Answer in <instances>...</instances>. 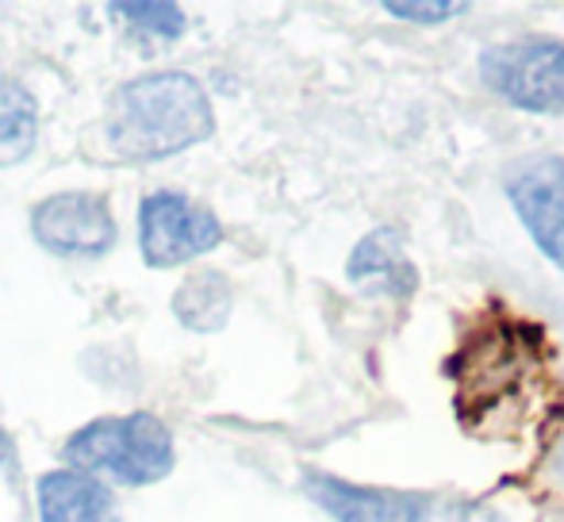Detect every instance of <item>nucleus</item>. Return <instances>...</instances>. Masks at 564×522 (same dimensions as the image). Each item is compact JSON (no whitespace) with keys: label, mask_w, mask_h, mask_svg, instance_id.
<instances>
[{"label":"nucleus","mask_w":564,"mask_h":522,"mask_svg":"<svg viewBox=\"0 0 564 522\" xmlns=\"http://www.w3.org/2000/svg\"><path fill=\"white\" fill-rule=\"evenodd\" d=\"M31 231L62 258H100L116 242V219L105 196L58 193L31 211Z\"/></svg>","instance_id":"obj_7"},{"label":"nucleus","mask_w":564,"mask_h":522,"mask_svg":"<svg viewBox=\"0 0 564 522\" xmlns=\"http://www.w3.org/2000/svg\"><path fill=\"white\" fill-rule=\"evenodd\" d=\"M468 4H460V0H388L384 4V12L388 15H400V20H408V23H446L449 15H460Z\"/></svg>","instance_id":"obj_14"},{"label":"nucleus","mask_w":564,"mask_h":522,"mask_svg":"<svg viewBox=\"0 0 564 522\" xmlns=\"http://www.w3.org/2000/svg\"><path fill=\"white\" fill-rule=\"evenodd\" d=\"M307 496L335 522H426L431 500L395 488L349 485L330 472H307Z\"/></svg>","instance_id":"obj_8"},{"label":"nucleus","mask_w":564,"mask_h":522,"mask_svg":"<svg viewBox=\"0 0 564 522\" xmlns=\"http://www.w3.org/2000/svg\"><path fill=\"white\" fill-rule=\"evenodd\" d=\"M507 196L538 250L564 269V157L538 154L514 162L507 170Z\"/></svg>","instance_id":"obj_6"},{"label":"nucleus","mask_w":564,"mask_h":522,"mask_svg":"<svg viewBox=\"0 0 564 522\" xmlns=\"http://www.w3.org/2000/svg\"><path fill=\"white\" fill-rule=\"evenodd\" d=\"M139 242L150 265H185L224 242V224L216 211L181 193H154L142 200Z\"/></svg>","instance_id":"obj_5"},{"label":"nucleus","mask_w":564,"mask_h":522,"mask_svg":"<svg viewBox=\"0 0 564 522\" xmlns=\"http://www.w3.org/2000/svg\"><path fill=\"white\" fill-rule=\"evenodd\" d=\"M39 142V105L23 85H0V170L23 162Z\"/></svg>","instance_id":"obj_10"},{"label":"nucleus","mask_w":564,"mask_h":522,"mask_svg":"<svg viewBox=\"0 0 564 522\" xmlns=\"http://www.w3.org/2000/svg\"><path fill=\"white\" fill-rule=\"evenodd\" d=\"M480 81L522 112L564 108V39L527 35L488 46L476 62Z\"/></svg>","instance_id":"obj_4"},{"label":"nucleus","mask_w":564,"mask_h":522,"mask_svg":"<svg viewBox=\"0 0 564 522\" xmlns=\"http://www.w3.org/2000/svg\"><path fill=\"white\" fill-rule=\"evenodd\" d=\"M173 312H177V319L185 323V327H193V330H219L227 323V312H230L227 281L219 273H212V269L193 273L177 289Z\"/></svg>","instance_id":"obj_11"},{"label":"nucleus","mask_w":564,"mask_h":522,"mask_svg":"<svg viewBox=\"0 0 564 522\" xmlns=\"http://www.w3.org/2000/svg\"><path fill=\"white\" fill-rule=\"evenodd\" d=\"M119 15H127L139 28L154 31V35H181L185 31V12L177 4H154V0H127V4H116Z\"/></svg>","instance_id":"obj_13"},{"label":"nucleus","mask_w":564,"mask_h":522,"mask_svg":"<svg viewBox=\"0 0 564 522\" xmlns=\"http://www.w3.org/2000/svg\"><path fill=\"white\" fill-rule=\"evenodd\" d=\"M545 330L491 307L453 354L457 415L480 438L511 434L538 400H545Z\"/></svg>","instance_id":"obj_1"},{"label":"nucleus","mask_w":564,"mask_h":522,"mask_svg":"<svg viewBox=\"0 0 564 522\" xmlns=\"http://www.w3.org/2000/svg\"><path fill=\"white\" fill-rule=\"evenodd\" d=\"M8 454H12V442H8V434L0 431V465L8 461Z\"/></svg>","instance_id":"obj_15"},{"label":"nucleus","mask_w":564,"mask_h":522,"mask_svg":"<svg viewBox=\"0 0 564 522\" xmlns=\"http://www.w3.org/2000/svg\"><path fill=\"white\" fill-rule=\"evenodd\" d=\"M349 276H354V281H388L392 289H395V276H400L403 289L415 284V273H411L400 242L388 231L369 235V239L354 250V258H349Z\"/></svg>","instance_id":"obj_12"},{"label":"nucleus","mask_w":564,"mask_h":522,"mask_svg":"<svg viewBox=\"0 0 564 522\" xmlns=\"http://www.w3.org/2000/svg\"><path fill=\"white\" fill-rule=\"evenodd\" d=\"M216 112L204 85L177 69L127 81L108 105L105 139L127 162L170 157L212 139Z\"/></svg>","instance_id":"obj_2"},{"label":"nucleus","mask_w":564,"mask_h":522,"mask_svg":"<svg viewBox=\"0 0 564 522\" xmlns=\"http://www.w3.org/2000/svg\"><path fill=\"white\" fill-rule=\"evenodd\" d=\"M39 515L43 522H116V500L105 480L58 469L39 480Z\"/></svg>","instance_id":"obj_9"},{"label":"nucleus","mask_w":564,"mask_h":522,"mask_svg":"<svg viewBox=\"0 0 564 522\" xmlns=\"http://www.w3.org/2000/svg\"><path fill=\"white\" fill-rule=\"evenodd\" d=\"M69 469L85 477L119 480V485H158L173 469V434L150 411L134 415H105L85 423L77 434H69L62 446Z\"/></svg>","instance_id":"obj_3"}]
</instances>
